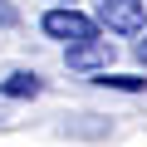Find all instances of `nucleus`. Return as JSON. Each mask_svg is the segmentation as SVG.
<instances>
[{
  "label": "nucleus",
  "mask_w": 147,
  "mask_h": 147,
  "mask_svg": "<svg viewBox=\"0 0 147 147\" xmlns=\"http://www.w3.org/2000/svg\"><path fill=\"white\" fill-rule=\"evenodd\" d=\"M113 39H84V44H69V69H88V74H103L113 64Z\"/></svg>",
  "instance_id": "7ed1b4c3"
},
{
  "label": "nucleus",
  "mask_w": 147,
  "mask_h": 147,
  "mask_svg": "<svg viewBox=\"0 0 147 147\" xmlns=\"http://www.w3.org/2000/svg\"><path fill=\"white\" fill-rule=\"evenodd\" d=\"M93 84H98V88H123V93H142V88H147V79H132V74H108V69L98 74Z\"/></svg>",
  "instance_id": "39448f33"
},
{
  "label": "nucleus",
  "mask_w": 147,
  "mask_h": 147,
  "mask_svg": "<svg viewBox=\"0 0 147 147\" xmlns=\"http://www.w3.org/2000/svg\"><path fill=\"white\" fill-rule=\"evenodd\" d=\"M137 59H142V64H147V39H142V44H137Z\"/></svg>",
  "instance_id": "423d86ee"
},
{
  "label": "nucleus",
  "mask_w": 147,
  "mask_h": 147,
  "mask_svg": "<svg viewBox=\"0 0 147 147\" xmlns=\"http://www.w3.org/2000/svg\"><path fill=\"white\" fill-rule=\"evenodd\" d=\"M39 30H44L49 39H64V44L98 39V20H93V15H84V10H74V5H54V10H44Z\"/></svg>",
  "instance_id": "f257e3e1"
},
{
  "label": "nucleus",
  "mask_w": 147,
  "mask_h": 147,
  "mask_svg": "<svg viewBox=\"0 0 147 147\" xmlns=\"http://www.w3.org/2000/svg\"><path fill=\"white\" fill-rule=\"evenodd\" d=\"M54 5H74V0H54Z\"/></svg>",
  "instance_id": "0eeeda50"
},
{
  "label": "nucleus",
  "mask_w": 147,
  "mask_h": 147,
  "mask_svg": "<svg viewBox=\"0 0 147 147\" xmlns=\"http://www.w3.org/2000/svg\"><path fill=\"white\" fill-rule=\"evenodd\" d=\"M44 84L39 74H10V79H0V98H34Z\"/></svg>",
  "instance_id": "20e7f679"
},
{
  "label": "nucleus",
  "mask_w": 147,
  "mask_h": 147,
  "mask_svg": "<svg viewBox=\"0 0 147 147\" xmlns=\"http://www.w3.org/2000/svg\"><path fill=\"white\" fill-rule=\"evenodd\" d=\"M93 15H98L113 34H142V30H147V5H142V0H98Z\"/></svg>",
  "instance_id": "f03ea898"
}]
</instances>
